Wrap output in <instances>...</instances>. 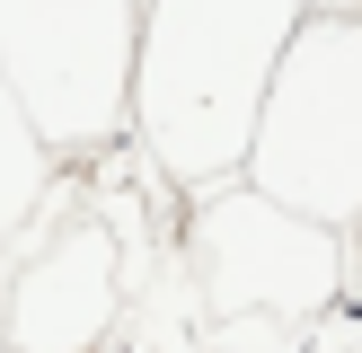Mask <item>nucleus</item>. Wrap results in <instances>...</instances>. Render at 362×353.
Instances as JSON below:
<instances>
[{"instance_id": "f257e3e1", "label": "nucleus", "mask_w": 362, "mask_h": 353, "mask_svg": "<svg viewBox=\"0 0 362 353\" xmlns=\"http://www.w3.org/2000/svg\"><path fill=\"white\" fill-rule=\"evenodd\" d=\"M310 0H151L133 27V88L124 124L141 133L168 186L239 176L257 97L274 80V53Z\"/></svg>"}, {"instance_id": "f03ea898", "label": "nucleus", "mask_w": 362, "mask_h": 353, "mask_svg": "<svg viewBox=\"0 0 362 353\" xmlns=\"http://www.w3.org/2000/svg\"><path fill=\"white\" fill-rule=\"evenodd\" d=\"M247 186L345 229L362 212V0L300 9L239 150Z\"/></svg>"}, {"instance_id": "7ed1b4c3", "label": "nucleus", "mask_w": 362, "mask_h": 353, "mask_svg": "<svg viewBox=\"0 0 362 353\" xmlns=\"http://www.w3.org/2000/svg\"><path fill=\"white\" fill-rule=\"evenodd\" d=\"M141 0H0V71L45 150H98L124 124Z\"/></svg>"}, {"instance_id": "20e7f679", "label": "nucleus", "mask_w": 362, "mask_h": 353, "mask_svg": "<svg viewBox=\"0 0 362 353\" xmlns=\"http://www.w3.org/2000/svg\"><path fill=\"white\" fill-rule=\"evenodd\" d=\"M186 274L204 292V309H265V318H318L327 300H345V247L327 221L274 203L257 186L212 176L204 203L186 221Z\"/></svg>"}, {"instance_id": "39448f33", "label": "nucleus", "mask_w": 362, "mask_h": 353, "mask_svg": "<svg viewBox=\"0 0 362 353\" xmlns=\"http://www.w3.org/2000/svg\"><path fill=\"white\" fill-rule=\"evenodd\" d=\"M124 318V247L106 221H62L0 309V345H106Z\"/></svg>"}, {"instance_id": "423d86ee", "label": "nucleus", "mask_w": 362, "mask_h": 353, "mask_svg": "<svg viewBox=\"0 0 362 353\" xmlns=\"http://www.w3.org/2000/svg\"><path fill=\"white\" fill-rule=\"evenodd\" d=\"M45 194H53V150L35 141V124H27V106H18L9 71H0V247L35 221Z\"/></svg>"}, {"instance_id": "0eeeda50", "label": "nucleus", "mask_w": 362, "mask_h": 353, "mask_svg": "<svg viewBox=\"0 0 362 353\" xmlns=\"http://www.w3.org/2000/svg\"><path fill=\"white\" fill-rule=\"evenodd\" d=\"M354 221H362V212H354ZM345 282H362V265H345Z\"/></svg>"}]
</instances>
